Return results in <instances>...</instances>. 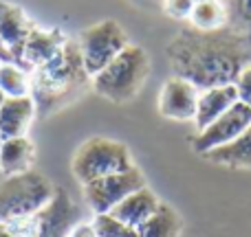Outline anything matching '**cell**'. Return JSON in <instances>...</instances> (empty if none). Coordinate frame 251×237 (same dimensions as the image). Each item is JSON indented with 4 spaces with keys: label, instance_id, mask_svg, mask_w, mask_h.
Here are the masks:
<instances>
[{
    "label": "cell",
    "instance_id": "cell-28",
    "mask_svg": "<svg viewBox=\"0 0 251 237\" xmlns=\"http://www.w3.org/2000/svg\"><path fill=\"white\" fill-rule=\"evenodd\" d=\"M0 145H2V138H0Z\"/></svg>",
    "mask_w": 251,
    "mask_h": 237
},
{
    "label": "cell",
    "instance_id": "cell-3",
    "mask_svg": "<svg viewBox=\"0 0 251 237\" xmlns=\"http://www.w3.org/2000/svg\"><path fill=\"white\" fill-rule=\"evenodd\" d=\"M148 75H150L148 53L137 44H128L106 68L93 75L91 86L100 97L122 106L139 95Z\"/></svg>",
    "mask_w": 251,
    "mask_h": 237
},
{
    "label": "cell",
    "instance_id": "cell-15",
    "mask_svg": "<svg viewBox=\"0 0 251 237\" xmlns=\"http://www.w3.org/2000/svg\"><path fill=\"white\" fill-rule=\"evenodd\" d=\"M159 198L154 195V191L150 187H141V189L132 191L128 198H124L117 207L110 211V215L117 217L119 222H124L126 226H132V229H139L152 213L159 209Z\"/></svg>",
    "mask_w": 251,
    "mask_h": 237
},
{
    "label": "cell",
    "instance_id": "cell-2",
    "mask_svg": "<svg viewBox=\"0 0 251 237\" xmlns=\"http://www.w3.org/2000/svg\"><path fill=\"white\" fill-rule=\"evenodd\" d=\"M88 86L91 75L84 68L79 44L73 40H66L51 60L31 70V97L40 117L73 104Z\"/></svg>",
    "mask_w": 251,
    "mask_h": 237
},
{
    "label": "cell",
    "instance_id": "cell-7",
    "mask_svg": "<svg viewBox=\"0 0 251 237\" xmlns=\"http://www.w3.org/2000/svg\"><path fill=\"white\" fill-rule=\"evenodd\" d=\"M86 73L97 75L128 46V33L117 20H101L82 31L77 40Z\"/></svg>",
    "mask_w": 251,
    "mask_h": 237
},
{
    "label": "cell",
    "instance_id": "cell-22",
    "mask_svg": "<svg viewBox=\"0 0 251 237\" xmlns=\"http://www.w3.org/2000/svg\"><path fill=\"white\" fill-rule=\"evenodd\" d=\"M93 231L97 233V237H139L137 229L126 226L124 222H119L117 217H113L110 213H101L95 215L93 220Z\"/></svg>",
    "mask_w": 251,
    "mask_h": 237
},
{
    "label": "cell",
    "instance_id": "cell-13",
    "mask_svg": "<svg viewBox=\"0 0 251 237\" xmlns=\"http://www.w3.org/2000/svg\"><path fill=\"white\" fill-rule=\"evenodd\" d=\"M35 101L31 95L25 97H7L0 106V138L26 136L31 121L35 119Z\"/></svg>",
    "mask_w": 251,
    "mask_h": 237
},
{
    "label": "cell",
    "instance_id": "cell-11",
    "mask_svg": "<svg viewBox=\"0 0 251 237\" xmlns=\"http://www.w3.org/2000/svg\"><path fill=\"white\" fill-rule=\"evenodd\" d=\"M33 22L25 13V9L13 2H2L0 0V40L11 53L13 62L22 66V51H25L26 38H29Z\"/></svg>",
    "mask_w": 251,
    "mask_h": 237
},
{
    "label": "cell",
    "instance_id": "cell-19",
    "mask_svg": "<svg viewBox=\"0 0 251 237\" xmlns=\"http://www.w3.org/2000/svg\"><path fill=\"white\" fill-rule=\"evenodd\" d=\"M190 26L199 31H216L227 26V11L223 0H201L194 4L190 16Z\"/></svg>",
    "mask_w": 251,
    "mask_h": 237
},
{
    "label": "cell",
    "instance_id": "cell-20",
    "mask_svg": "<svg viewBox=\"0 0 251 237\" xmlns=\"http://www.w3.org/2000/svg\"><path fill=\"white\" fill-rule=\"evenodd\" d=\"M0 90L7 97L31 95V73L16 62L0 64Z\"/></svg>",
    "mask_w": 251,
    "mask_h": 237
},
{
    "label": "cell",
    "instance_id": "cell-17",
    "mask_svg": "<svg viewBox=\"0 0 251 237\" xmlns=\"http://www.w3.org/2000/svg\"><path fill=\"white\" fill-rule=\"evenodd\" d=\"M209 163L223 165V167H234V169H251V128L245 129L238 138L231 143L216 147V150L203 154Z\"/></svg>",
    "mask_w": 251,
    "mask_h": 237
},
{
    "label": "cell",
    "instance_id": "cell-8",
    "mask_svg": "<svg viewBox=\"0 0 251 237\" xmlns=\"http://www.w3.org/2000/svg\"><path fill=\"white\" fill-rule=\"evenodd\" d=\"M84 187V198L95 215L110 213L124 198H128L132 191L146 187V176L139 167H130L128 172L113 173V176L93 180Z\"/></svg>",
    "mask_w": 251,
    "mask_h": 237
},
{
    "label": "cell",
    "instance_id": "cell-24",
    "mask_svg": "<svg viewBox=\"0 0 251 237\" xmlns=\"http://www.w3.org/2000/svg\"><path fill=\"white\" fill-rule=\"evenodd\" d=\"M234 86H236V92H238V101L251 108V62L240 70Z\"/></svg>",
    "mask_w": 251,
    "mask_h": 237
},
{
    "label": "cell",
    "instance_id": "cell-23",
    "mask_svg": "<svg viewBox=\"0 0 251 237\" xmlns=\"http://www.w3.org/2000/svg\"><path fill=\"white\" fill-rule=\"evenodd\" d=\"M194 4H196V0H165L163 9L174 20H190Z\"/></svg>",
    "mask_w": 251,
    "mask_h": 237
},
{
    "label": "cell",
    "instance_id": "cell-26",
    "mask_svg": "<svg viewBox=\"0 0 251 237\" xmlns=\"http://www.w3.org/2000/svg\"><path fill=\"white\" fill-rule=\"evenodd\" d=\"M0 60H2V62H13L11 53L7 51V46H4V44H2V40H0Z\"/></svg>",
    "mask_w": 251,
    "mask_h": 237
},
{
    "label": "cell",
    "instance_id": "cell-21",
    "mask_svg": "<svg viewBox=\"0 0 251 237\" xmlns=\"http://www.w3.org/2000/svg\"><path fill=\"white\" fill-rule=\"evenodd\" d=\"M227 11V26L251 42V0H223Z\"/></svg>",
    "mask_w": 251,
    "mask_h": 237
},
{
    "label": "cell",
    "instance_id": "cell-29",
    "mask_svg": "<svg viewBox=\"0 0 251 237\" xmlns=\"http://www.w3.org/2000/svg\"><path fill=\"white\" fill-rule=\"evenodd\" d=\"M0 64H2V60H0Z\"/></svg>",
    "mask_w": 251,
    "mask_h": 237
},
{
    "label": "cell",
    "instance_id": "cell-18",
    "mask_svg": "<svg viewBox=\"0 0 251 237\" xmlns=\"http://www.w3.org/2000/svg\"><path fill=\"white\" fill-rule=\"evenodd\" d=\"M183 220L170 204L161 202L159 209L137 229L139 237H181Z\"/></svg>",
    "mask_w": 251,
    "mask_h": 237
},
{
    "label": "cell",
    "instance_id": "cell-27",
    "mask_svg": "<svg viewBox=\"0 0 251 237\" xmlns=\"http://www.w3.org/2000/svg\"><path fill=\"white\" fill-rule=\"evenodd\" d=\"M4 99H7V95H4V92H2V90H0V106H2V104H4Z\"/></svg>",
    "mask_w": 251,
    "mask_h": 237
},
{
    "label": "cell",
    "instance_id": "cell-16",
    "mask_svg": "<svg viewBox=\"0 0 251 237\" xmlns=\"http://www.w3.org/2000/svg\"><path fill=\"white\" fill-rule=\"evenodd\" d=\"M35 158V147L26 136L2 138L0 145V172L4 176H16L31 169V163Z\"/></svg>",
    "mask_w": 251,
    "mask_h": 237
},
{
    "label": "cell",
    "instance_id": "cell-10",
    "mask_svg": "<svg viewBox=\"0 0 251 237\" xmlns=\"http://www.w3.org/2000/svg\"><path fill=\"white\" fill-rule=\"evenodd\" d=\"M199 88L192 86L185 79L172 77L165 82L159 95V112L170 121H194L196 104H199Z\"/></svg>",
    "mask_w": 251,
    "mask_h": 237
},
{
    "label": "cell",
    "instance_id": "cell-30",
    "mask_svg": "<svg viewBox=\"0 0 251 237\" xmlns=\"http://www.w3.org/2000/svg\"><path fill=\"white\" fill-rule=\"evenodd\" d=\"M196 2H201V0H196Z\"/></svg>",
    "mask_w": 251,
    "mask_h": 237
},
{
    "label": "cell",
    "instance_id": "cell-4",
    "mask_svg": "<svg viewBox=\"0 0 251 237\" xmlns=\"http://www.w3.org/2000/svg\"><path fill=\"white\" fill-rule=\"evenodd\" d=\"M53 194L55 187L51 185V180L33 169L7 176L0 182V222L7 224L25 222L35 211H40Z\"/></svg>",
    "mask_w": 251,
    "mask_h": 237
},
{
    "label": "cell",
    "instance_id": "cell-12",
    "mask_svg": "<svg viewBox=\"0 0 251 237\" xmlns=\"http://www.w3.org/2000/svg\"><path fill=\"white\" fill-rule=\"evenodd\" d=\"M66 35L62 29H40L33 26L26 38L25 51H22V68H26L31 73L33 68L42 66L44 62H49L66 42Z\"/></svg>",
    "mask_w": 251,
    "mask_h": 237
},
{
    "label": "cell",
    "instance_id": "cell-14",
    "mask_svg": "<svg viewBox=\"0 0 251 237\" xmlns=\"http://www.w3.org/2000/svg\"><path fill=\"white\" fill-rule=\"evenodd\" d=\"M234 104H238V92L234 84L227 86H214L199 92V104H196V129H205L209 123H214L218 117L227 112Z\"/></svg>",
    "mask_w": 251,
    "mask_h": 237
},
{
    "label": "cell",
    "instance_id": "cell-25",
    "mask_svg": "<svg viewBox=\"0 0 251 237\" xmlns=\"http://www.w3.org/2000/svg\"><path fill=\"white\" fill-rule=\"evenodd\" d=\"M0 237H22L20 229L16 224H7V222H0Z\"/></svg>",
    "mask_w": 251,
    "mask_h": 237
},
{
    "label": "cell",
    "instance_id": "cell-5",
    "mask_svg": "<svg viewBox=\"0 0 251 237\" xmlns=\"http://www.w3.org/2000/svg\"><path fill=\"white\" fill-rule=\"evenodd\" d=\"M130 167H134L130 150L124 143L106 136H93L84 141L73 154V160H71L73 176L82 185L113 176V173L128 172Z\"/></svg>",
    "mask_w": 251,
    "mask_h": 237
},
{
    "label": "cell",
    "instance_id": "cell-9",
    "mask_svg": "<svg viewBox=\"0 0 251 237\" xmlns=\"http://www.w3.org/2000/svg\"><path fill=\"white\" fill-rule=\"evenodd\" d=\"M249 128H251V108L238 101L223 117H218L214 123H209L205 129H199V134L194 138V150L203 156L207 151L216 150V147L225 145V143H231Z\"/></svg>",
    "mask_w": 251,
    "mask_h": 237
},
{
    "label": "cell",
    "instance_id": "cell-1",
    "mask_svg": "<svg viewBox=\"0 0 251 237\" xmlns=\"http://www.w3.org/2000/svg\"><path fill=\"white\" fill-rule=\"evenodd\" d=\"M168 62L176 77L199 90L234 84L251 62V42L229 26L216 31H178L168 44Z\"/></svg>",
    "mask_w": 251,
    "mask_h": 237
},
{
    "label": "cell",
    "instance_id": "cell-6",
    "mask_svg": "<svg viewBox=\"0 0 251 237\" xmlns=\"http://www.w3.org/2000/svg\"><path fill=\"white\" fill-rule=\"evenodd\" d=\"M82 211L64 187H55L47 204L25 222H18L22 237H71L79 226Z\"/></svg>",
    "mask_w": 251,
    "mask_h": 237
}]
</instances>
